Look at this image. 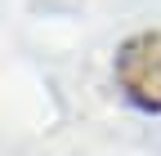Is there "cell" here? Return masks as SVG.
I'll list each match as a JSON object with an SVG mask.
<instances>
[{"mask_svg": "<svg viewBox=\"0 0 161 156\" xmlns=\"http://www.w3.org/2000/svg\"><path fill=\"white\" fill-rule=\"evenodd\" d=\"M116 89L134 107L161 112V31H139L116 49Z\"/></svg>", "mask_w": 161, "mask_h": 156, "instance_id": "6da1fadb", "label": "cell"}]
</instances>
